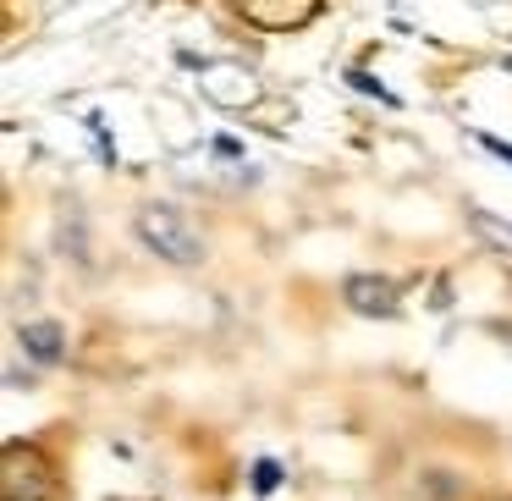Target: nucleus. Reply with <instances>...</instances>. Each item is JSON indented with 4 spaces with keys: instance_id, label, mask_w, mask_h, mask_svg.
I'll return each mask as SVG.
<instances>
[{
    "instance_id": "f257e3e1",
    "label": "nucleus",
    "mask_w": 512,
    "mask_h": 501,
    "mask_svg": "<svg viewBox=\"0 0 512 501\" xmlns=\"http://www.w3.org/2000/svg\"><path fill=\"white\" fill-rule=\"evenodd\" d=\"M138 237H144L160 259H171V265H199L204 259L199 232H193L188 215L171 210V204H144V210H138Z\"/></svg>"
},
{
    "instance_id": "f03ea898",
    "label": "nucleus",
    "mask_w": 512,
    "mask_h": 501,
    "mask_svg": "<svg viewBox=\"0 0 512 501\" xmlns=\"http://www.w3.org/2000/svg\"><path fill=\"white\" fill-rule=\"evenodd\" d=\"M0 496L6 501H61L45 452H34V446H23V441L6 446V452H0Z\"/></svg>"
},
{
    "instance_id": "7ed1b4c3",
    "label": "nucleus",
    "mask_w": 512,
    "mask_h": 501,
    "mask_svg": "<svg viewBox=\"0 0 512 501\" xmlns=\"http://www.w3.org/2000/svg\"><path fill=\"white\" fill-rule=\"evenodd\" d=\"M199 94L221 111H254L265 100V83L248 61H210V67H199Z\"/></svg>"
},
{
    "instance_id": "20e7f679",
    "label": "nucleus",
    "mask_w": 512,
    "mask_h": 501,
    "mask_svg": "<svg viewBox=\"0 0 512 501\" xmlns=\"http://www.w3.org/2000/svg\"><path fill=\"white\" fill-rule=\"evenodd\" d=\"M237 12H243V23L265 28V34H292L320 12V0H237Z\"/></svg>"
},
{
    "instance_id": "39448f33",
    "label": "nucleus",
    "mask_w": 512,
    "mask_h": 501,
    "mask_svg": "<svg viewBox=\"0 0 512 501\" xmlns=\"http://www.w3.org/2000/svg\"><path fill=\"white\" fill-rule=\"evenodd\" d=\"M342 298H347V309L364 314V320H391V314L402 309L397 281H386V276H347Z\"/></svg>"
},
{
    "instance_id": "423d86ee",
    "label": "nucleus",
    "mask_w": 512,
    "mask_h": 501,
    "mask_svg": "<svg viewBox=\"0 0 512 501\" xmlns=\"http://www.w3.org/2000/svg\"><path fill=\"white\" fill-rule=\"evenodd\" d=\"M17 336H23V353L34 364H61V353H67V336H61L56 320H28Z\"/></svg>"
},
{
    "instance_id": "0eeeda50",
    "label": "nucleus",
    "mask_w": 512,
    "mask_h": 501,
    "mask_svg": "<svg viewBox=\"0 0 512 501\" xmlns=\"http://www.w3.org/2000/svg\"><path fill=\"white\" fill-rule=\"evenodd\" d=\"M468 226H474V237L501 259V265H512V221H501V215H490V210H474Z\"/></svg>"
},
{
    "instance_id": "6e6552de",
    "label": "nucleus",
    "mask_w": 512,
    "mask_h": 501,
    "mask_svg": "<svg viewBox=\"0 0 512 501\" xmlns=\"http://www.w3.org/2000/svg\"><path fill=\"white\" fill-rule=\"evenodd\" d=\"M248 485H254V496H270V490L281 485V463H276V457H259L254 474H248Z\"/></svg>"
},
{
    "instance_id": "1a4fd4ad",
    "label": "nucleus",
    "mask_w": 512,
    "mask_h": 501,
    "mask_svg": "<svg viewBox=\"0 0 512 501\" xmlns=\"http://www.w3.org/2000/svg\"><path fill=\"white\" fill-rule=\"evenodd\" d=\"M347 83H353L358 94H369V100H380V105H397V100H391V94L375 83V78H369V72H347Z\"/></svg>"
},
{
    "instance_id": "9d476101",
    "label": "nucleus",
    "mask_w": 512,
    "mask_h": 501,
    "mask_svg": "<svg viewBox=\"0 0 512 501\" xmlns=\"http://www.w3.org/2000/svg\"><path fill=\"white\" fill-rule=\"evenodd\" d=\"M474 144H485L490 155H501V160H507V166H512V149H507V144H496V138H474Z\"/></svg>"
}]
</instances>
